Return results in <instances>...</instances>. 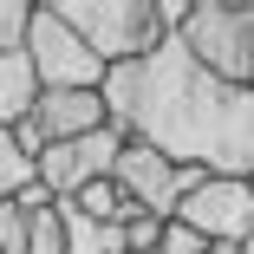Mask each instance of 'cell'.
Wrapping results in <instances>:
<instances>
[{
  "instance_id": "obj_14",
  "label": "cell",
  "mask_w": 254,
  "mask_h": 254,
  "mask_svg": "<svg viewBox=\"0 0 254 254\" xmlns=\"http://www.w3.org/2000/svg\"><path fill=\"white\" fill-rule=\"evenodd\" d=\"M209 248H215V241H202V235H195L189 222H170V228H163V248H157V254H209Z\"/></svg>"
},
{
  "instance_id": "obj_9",
  "label": "cell",
  "mask_w": 254,
  "mask_h": 254,
  "mask_svg": "<svg viewBox=\"0 0 254 254\" xmlns=\"http://www.w3.org/2000/svg\"><path fill=\"white\" fill-rule=\"evenodd\" d=\"M39 98H46V85H39V65H33L26 53H0V130L26 124Z\"/></svg>"
},
{
  "instance_id": "obj_11",
  "label": "cell",
  "mask_w": 254,
  "mask_h": 254,
  "mask_svg": "<svg viewBox=\"0 0 254 254\" xmlns=\"http://www.w3.org/2000/svg\"><path fill=\"white\" fill-rule=\"evenodd\" d=\"M39 0H0V53H26Z\"/></svg>"
},
{
  "instance_id": "obj_3",
  "label": "cell",
  "mask_w": 254,
  "mask_h": 254,
  "mask_svg": "<svg viewBox=\"0 0 254 254\" xmlns=\"http://www.w3.org/2000/svg\"><path fill=\"white\" fill-rule=\"evenodd\" d=\"M176 39H183L215 78L254 85V0H195Z\"/></svg>"
},
{
  "instance_id": "obj_10",
  "label": "cell",
  "mask_w": 254,
  "mask_h": 254,
  "mask_svg": "<svg viewBox=\"0 0 254 254\" xmlns=\"http://www.w3.org/2000/svg\"><path fill=\"white\" fill-rule=\"evenodd\" d=\"M59 222H65V254H130L124 222H91L78 202H59Z\"/></svg>"
},
{
  "instance_id": "obj_4",
  "label": "cell",
  "mask_w": 254,
  "mask_h": 254,
  "mask_svg": "<svg viewBox=\"0 0 254 254\" xmlns=\"http://www.w3.org/2000/svg\"><path fill=\"white\" fill-rule=\"evenodd\" d=\"M118 189L137 202L143 215H163V222H176V209L209 183V170H195V163H176V157H163L157 143H124V157H118Z\"/></svg>"
},
{
  "instance_id": "obj_15",
  "label": "cell",
  "mask_w": 254,
  "mask_h": 254,
  "mask_svg": "<svg viewBox=\"0 0 254 254\" xmlns=\"http://www.w3.org/2000/svg\"><path fill=\"white\" fill-rule=\"evenodd\" d=\"M209 254H248V248H235V241H215V248H209Z\"/></svg>"
},
{
  "instance_id": "obj_5",
  "label": "cell",
  "mask_w": 254,
  "mask_h": 254,
  "mask_svg": "<svg viewBox=\"0 0 254 254\" xmlns=\"http://www.w3.org/2000/svg\"><path fill=\"white\" fill-rule=\"evenodd\" d=\"M26 59L39 65V85H46V91H105V78H111V65L53 13V0H39V13H33Z\"/></svg>"
},
{
  "instance_id": "obj_17",
  "label": "cell",
  "mask_w": 254,
  "mask_h": 254,
  "mask_svg": "<svg viewBox=\"0 0 254 254\" xmlns=\"http://www.w3.org/2000/svg\"><path fill=\"white\" fill-rule=\"evenodd\" d=\"M248 254H254V241H248Z\"/></svg>"
},
{
  "instance_id": "obj_12",
  "label": "cell",
  "mask_w": 254,
  "mask_h": 254,
  "mask_svg": "<svg viewBox=\"0 0 254 254\" xmlns=\"http://www.w3.org/2000/svg\"><path fill=\"white\" fill-rule=\"evenodd\" d=\"M78 209L91 215V222H124V209H130V195L118 189V176H105V183H91L85 195H72Z\"/></svg>"
},
{
  "instance_id": "obj_13",
  "label": "cell",
  "mask_w": 254,
  "mask_h": 254,
  "mask_svg": "<svg viewBox=\"0 0 254 254\" xmlns=\"http://www.w3.org/2000/svg\"><path fill=\"white\" fill-rule=\"evenodd\" d=\"M33 248V209L0 202V254H26Z\"/></svg>"
},
{
  "instance_id": "obj_1",
  "label": "cell",
  "mask_w": 254,
  "mask_h": 254,
  "mask_svg": "<svg viewBox=\"0 0 254 254\" xmlns=\"http://www.w3.org/2000/svg\"><path fill=\"white\" fill-rule=\"evenodd\" d=\"M111 124L163 157L209 176H254V85H228L183 39H163L150 59L111 65L105 78Z\"/></svg>"
},
{
  "instance_id": "obj_8",
  "label": "cell",
  "mask_w": 254,
  "mask_h": 254,
  "mask_svg": "<svg viewBox=\"0 0 254 254\" xmlns=\"http://www.w3.org/2000/svg\"><path fill=\"white\" fill-rule=\"evenodd\" d=\"M33 124L46 130V143H72V137H91L111 124V105L105 91H46L33 105Z\"/></svg>"
},
{
  "instance_id": "obj_2",
  "label": "cell",
  "mask_w": 254,
  "mask_h": 254,
  "mask_svg": "<svg viewBox=\"0 0 254 254\" xmlns=\"http://www.w3.org/2000/svg\"><path fill=\"white\" fill-rule=\"evenodd\" d=\"M53 13H59L105 65L150 59V53L170 39L163 20H157V0H53Z\"/></svg>"
},
{
  "instance_id": "obj_7",
  "label": "cell",
  "mask_w": 254,
  "mask_h": 254,
  "mask_svg": "<svg viewBox=\"0 0 254 254\" xmlns=\"http://www.w3.org/2000/svg\"><path fill=\"white\" fill-rule=\"evenodd\" d=\"M176 222H189L202 241H235V248H248V241H254V189H248L241 176H209V183L176 209Z\"/></svg>"
},
{
  "instance_id": "obj_16",
  "label": "cell",
  "mask_w": 254,
  "mask_h": 254,
  "mask_svg": "<svg viewBox=\"0 0 254 254\" xmlns=\"http://www.w3.org/2000/svg\"><path fill=\"white\" fill-rule=\"evenodd\" d=\"M248 189H254V176H248Z\"/></svg>"
},
{
  "instance_id": "obj_6",
  "label": "cell",
  "mask_w": 254,
  "mask_h": 254,
  "mask_svg": "<svg viewBox=\"0 0 254 254\" xmlns=\"http://www.w3.org/2000/svg\"><path fill=\"white\" fill-rule=\"evenodd\" d=\"M124 130L118 124H105V130H91V137H72V143H53L39 157V183L53 189V202H72V195H85L91 183H105L111 170H118V157H124Z\"/></svg>"
}]
</instances>
